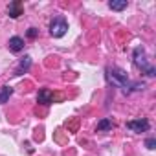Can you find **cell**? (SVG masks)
<instances>
[{"label":"cell","instance_id":"cell-5","mask_svg":"<svg viewBox=\"0 0 156 156\" xmlns=\"http://www.w3.org/2000/svg\"><path fill=\"white\" fill-rule=\"evenodd\" d=\"M8 13H9V17L11 19H19L20 15H22V2H11L9 4V8H8Z\"/></svg>","mask_w":156,"mask_h":156},{"label":"cell","instance_id":"cell-9","mask_svg":"<svg viewBox=\"0 0 156 156\" xmlns=\"http://www.w3.org/2000/svg\"><path fill=\"white\" fill-rule=\"evenodd\" d=\"M108 6H110V9H114V11H121V9L127 8V0H110Z\"/></svg>","mask_w":156,"mask_h":156},{"label":"cell","instance_id":"cell-3","mask_svg":"<svg viewBox=\"0 0 156 156\" xmlns=\"http://www.w3.org/2000/svg\"><path fill=\"white\" fill-rule=\"evenodd\" d=\"M66 30H68V24H66L64 19H55V20L51 22V26H50L51 37H62V35L66 33Z\"/></svg>","mask_w":156,"mask_h":156},{"label":"cell","instance_id":"cell-13","mask_svg":"<svg viewBox=\"0 0 156 156\" xmlns=\"http://www.w3.org/2000/svg\"><path fill=\"white\" fill-rule=\"evenodd\" d=\"M37 33H39V30H35V28H30V30H28V37H30V39H35Z\"/></svg>","mask_w":156,"mask_h":156},{"label":"cell","instance_id":"cell-12","mask_svg":"<svg viewBox=\"0 0 156 156\" xmlns=\"http://www.w3.org/2000/svg\"><path fill=\"white\" fill-rule=\"evenodd\" d=\"M145 145H147V149L152 151V149H156V140H154V138H149V140L145 141Z\"/></svg>","mask_w":156,"mask_h":156},{"label":"cell","instance_id":"cell-8","mask_svg":"<svg viewBox=\"0 0 156 156\" xmlns=\"http://www.w3.org/2000/svg\"><path fill=\"white\" fill-rule=\"evenodd\" d=\"M30 64H31V57H30V55H26V57L19 62V66H17V70H15V75H22V73L30 68Z\"/></svg>","mask_w":156,"mask_h":156},{"label":"cell","instance_id":"cell-11","mask_svg":"<svg viewBox=\"0 0 156 156\" xmlns=\"http://www.w3.org/2000/svg\"><path fill=\"white\" fill-rule=\"evenodd\" d=\"M108 129H112V121L110 119H101L99 123H98V130H108Z\"/></svg>","mask_w":156,"mask_h":156},{"label":"cell","instance_id":"cell-1","mask_svg":"<svg viewBox=\"0 0 156 156\" xmlns=\"http://www.w3.org/2000/svg\"><path fill=\"white\" fill-rule=\"evenodd\" d=\"M107 77H108L114 85L123 87L125 94L129 92V77H127V73H125L121 68H108V70H107Z\"/></svg>","mask_w":156,"mask_h":156},{"label":"cell","instance_id":"cell-2","mask_svg":"<svg viewBox=\"0 0 156 156\" xmlns=\"http://www.w3.org/2000/svg\"><path fill=\"white\" fill-rule=\"evenodd\" d=\"M134 62H136L138 68H141L143 72H147V75H154V68L147 62L143 48H136V50H134Z\"/></svg>","mask_w":156,"mask_h":156},{"label":"cell","instance_id":"cell-7","mask_svg":"<svg viewBox=\"0 0 156 156\" xmlns=\"http://www.w3.org/2000/svg\"><path fill=\"white\" fill-rule=\"evenodd\" d=\"M8 46H9L11 51H20V50L24 48V41H22L20 37H11L9 42H8Z\"/></svg>","mask_w":156,"mask_h":156},{"label":"cell","instance_id":"cell-4","mask_svg":"<svg viewBox=\"0 0 156 156\" xmlns=\"http://www.w3.org/2000/svg\"><path fill=\"white\" fill-rule=\"evenodd\" d=\"M127 129H130L132 132H145L149 129V121L140 118V119H132V121H127Z\"/></svg>","mask_w":156,"mask_h":156},{"label":"cell","instance_id":"cell-10","mask_svg":"<svg viewBox=\"0 0 156 156\" xmlns=\"http://www.w3.org/2000/svg\"><path fill=\"white\" fill-rule=\"evenodd\" d=\"M11 94H13V88L11 87H2V92H0V103H6Z\"/></svg>","mask_w":156,"mask_h":156},{"label":"cell","instance_id":"cell-6","mask_svg":"<svg viewBox=\"0 0 156 156\" xmlns=\"http://www.w3.org/2000/svg\"><path fill=\"white\" fill-rule=\"evenodd\" d=\"M39 103H44V105L53 103V92H51V90H48V88L39 90Z\"/></svg>","mask_w":156,"mask_h":156}]
</instances>
